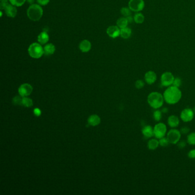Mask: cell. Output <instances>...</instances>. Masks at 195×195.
<instances>
[{
    "label": "cell",
    "mask_w": 195,
    "mask_h": 195,
    "mask_svg": "<svg viewBox=\"0 0 195 195\" xmlns=\"http://www.w3.org/2000/svg\"><path fill=\"white\" fill-rule=\"evenodd\" d=\"M164 101L170 105H174L180 100L182 97V93L179 88L174 85L168 87L164 91Z\"/></svg>",
    "instance_id": "obj_1"
},
{
    "label": "cell",
    "mask_w": 195,
    "mask_h": 195,
    "mask_svg": "<svg viewBox=\"0 0 195 195\" xmlns=\"http://www.w3.org/2000/svg\"><path fill=\"white\" fill-rule=\"evenodd\" d=\"M147 101L152 108L158 109L163 105L164 99L161 93L157 92H153L148 96Z\"/></svg>",
    "instance_id": "obj_2"
},
{
    "label": "cell",
    "mask_w": 195,
    "mask_h": 195,
    "mask_svg": "<svg viewBox=\"0 0 195 195\" xmlns=\"http://www.w3.org/2000/svg\"><path fill=\"white\" fill-rule=\"evenodd\" d=\"M43 15V10L40 5L32 4L27 10V15L29 19L33 21H39Z\"/></svg>",
    "instance_id": "obj_3"
},
{
    "label": "cell",
    "mask_w": 195,
    "mask_h": 195,
    "mask_svg": "<svg viewBox=\"0 0 195 195\" xmlns=\"http://www.w3.org/2000/svg\"><path fill=\"white\" fill-rule=\"evenodd\" d=\"M28 51L29 56L33 58H40L44 54L43 48L41 46V44L37 43L30 44Z\"/></svg>",
    "instance_id": "obj_4"
},
{
    "label": "cell",
    "mask_w": 195,
    "mask_h": 195,
    "mask_svg": "<svg viewBox=\"0 0 195 195\" xmlns=\"http://www.w3.org/2000/svg\"><path fill=\"white\" fill-rule=\"evenodd\" d=\"M154 136L156 138L160 139L166 136V125L163 123H157L153 128Z\"/></svg>",
    "instance_id": "obj_5"
},
{
    "label": "cell",
    "mask_w": 195,
    "mask_h": 195,
    "mask_svg": "<svg viewBox=\"0 0 195 195\" xmlns=\"http://www.w3.org/2000/svg\"><path fill=\"white\" fill-rule=\"evenodd\" d=\"M174 79V77L172 73L170 72H166L163 73L161 76V84L163 87H170L173 84Z\"/></svg>",
    "instance_id": "obj_6"
},
{
    "label": "cell",
    "mask_w": 195,
    "mask_h": 195,
    "mask_svg": "<svg viewBox=\"0 0 195 195\" xmlns=\"http://www.w3.org/2000/svg\"><path fill=\"white\" fill-rule=\"evenodd\" d=\"M128 7L130 10L135 12H140L145 7L144 0H130L128 3Z\"/></svg>",
    "instance_id": "obj_7"
},
{
    "label": "cell",
    "mask_w": 195,
    "mask_h": 195,
    "mask_svg": "<svg viewBox=\"0 0 195 195\" xmlns=\"http://www.w3.org/2000/svg\"><path fill=\"white\" fill-rule=\"evenodd\" d=\"M167 138L170 144H176L180 141L181 138V132L177 130L172 129L167 133Z\"/></svg>",
    "instance_id": "obj_8"
},
{
    "label": "cell",
    "mask_w": 195,
    "mask_h": 195,
    "mask_svg": "<svg viewBox=\"0 0 195 195\" xmlns=\"http://www.w3.org/2000/svg\"><path fill=\"white\" fill-rule=\"evenodd\" d=\"M195 112L192 109L185 108L181 112L180 117L182 121L185 123L191 121L194 117Z\"/></svg>",
    "instance_id": "obj_9"
},
{
    "label": "cell",
    "mask_w": 195,
    "mask_h": 195,
    "mask_svg": "<svg viewBox=\"0 0 195 195\" xmlns=\"http://www.w3.org/2000/svg\"><path fill=\"white\" fill-rule=\"evenodd\" d=\"M33 88L29 84H24L18 89V93L22 97L28 96L32 92Z\"/></svg>",
    "instance_id": "obj_10"
},
{
    "label": "cell",
    "mask_w": 195,
    "mask_h": 195,
    "mask_svg": "<svg viewBox=\"0 0 195 195\" xmlns=\"http://www.w3.org/2000/svg\"><path fill=\"white\" fill-rule=\"evenodd\" d=\"M107 33L110 37L115 38L120 36V28H119L117 26H110L107 30Z\"/></svg>",
    "instance_id": "obj_11"
},
{
    "label": "cell",
    "mask_w": 195,
    "mask_h": 195,
    "mask_svg": "<svg viewBox=\"0 0 195 195\" xmlns=\"http://www.w3.org/2000/svg\"><path fill=\"white\" fill-rule=\"evenodd\" d=\"M144 79L145 82L149 84L152 85L155 83L157 79L156 73L154 71H149L145 74Z\"/></svg>",
    "instance_id": "obj_12"
},
{
    "label": "cell",
    "mask_w": 195,
    "mask_h": 195,
    "mask_svg": "<svg viewBox=\"0 0 195 195\" xmlns=\"http://www.w3.org/2000/svg\"><path fill=\"white\" fill-rule=\"evenodd\" d=\"M5 12L6 15H7V17H11V18H14L16 15L17 14V10L16 7L12 4H8L5 7Z\"/></svg>",
    "instance_id": "obj_13"
},
{
    "label": "cell",
    "mask_w": 195,
    "mask_h": 195,
    "mask_svg": "<svg viewBox=\"0 0 195 195\" xmlns=\"http://www.w3.org/2000/svg\"><path fill=\"white\" fill-rule=\"evenodd\" d=\"M91 48H92V44L88 40H84L79 43V49L83 53L88 52L91 49Z\"/></svg>",
    "instance_id": "obj_14"
},
{
    "label": "cell",
    "mask_w": 195,
    "mask_h": 195,
    "mask_svg": "<svg viewBox=\"0 0 195 195\" xmlns=\"http://www.w3.org/2000/svg\"><path fill=\"white\" fill-rule=\"evenodd\" d=\"M179 123H180V120L177 116L171 115L168 118V124L169 126L172 128L177 127L179 125Z\"/></svg>",
    "instance_id": "obj_15"
},
{
    "label": "cell",
    "mask_w": 195,
    "mask_h": 195,
    "mask_svg": "<svg viewBox=\"0 0 195 195\" xmlns=\"http://www.w3.org/2000/svg\"><path fill=\"white\" fill-rule=\"evenodd\" d=\"M142 133L146 138H151L154 136L153 128L151 125H145L142 129Z\"/></svg>",
    "instance_id": "obj_16"
},
{
    "label": "cell",
    "mask_w": 195,
    "mask_h": 195,
    "mask_svg": "<svg viewBox=\"0 0 195 195\" xmlns=\"http://www.w3.org/2000/svg\"><path fill=\"white\" fill-rule=\"evenodd\" d=\"M37 40L38 43L44 45L47 43L49 40V36L47 32H41L37 37Z\"/></svg>",
    "instance_id": "obj_17"
},
{
    "label": "cell",
    "mask_w": 195,
    "mask_h": 195,
    "mask_svg": "<svg viewBox=\"0 0 195 195\" xmlns=\"http://www.w3.org/2000/svg\"><path fill=\"white\" fill-rule=\"evenodd\" d=\"M44 54L46 56H49L54 54L56 51V47L53 43H47L43 47Z\"/></svg>",
    "instance_id": "obj_18"
},
{
    "label": "cell",
    "mask_w": 195,
    "mask_h": 195,
    "mask_svg": "<svg viewBox=\"0 0 195 195\" xmlns=\"http://www.w3.org/2000/svg\"><path fill=\"white\" fill-rule=\"evenodd\" d=\"M159 145H160L159 141L156 138L151 139L150 140L148 141V144H147L148 148L150 150H152V151L158 148Z\"/></svg>",
    "instance_id": "obj_19"
},
{
    "label": "cell",
    "mask_w": 195,
    "mask_h": 195,
    "mask_svg": "<svg viewBox=\"0 0 195 195\" xmlns=\"http://www.w3.org/2000/svg\"><path fill=\"white\" fill-rule=\"evenodd\" d=\"M88 121L89 125L92 126H96L100 123V118L97 115H93L89 117Z\"/></svg>",
    "instance_id": "obj_20"
},
{
    "label": "cell",
    "mask_w": 195,
    "mask_h": 195,
    "mask_svg": "<svg viewBox=\"0 0 195 195\" xmlns=\"http://www.w3.org/2000/svg\"><path fill=\"white\" fill-rule=\"evenodd\" d=\"M131 35H132V30L130 28L125 27L124 28L120 29V36L124 39L129 38Z\"/></svg>",
    "instance_id": "obj_21"
},
{
    "label": "cell",
    "mask_w": 195,
    "mask_h": 195,
    "mask_svg": "<svg viewBox=\"0 0 195 195\" xmlns=\"http://www.w3.org/2000/svg\"><path fill=\"white\" fill-rule=\"evenodd\" d=\"M128 20L126 17H121L119 19L117 20V26L120 28V29H122V28H124L125 27H127V25L128 24Z\"/></svg>",
    "instance_id": "obj_22"
},
{
    "label": "cell",
    "mask_w": 195,
    "mask_h": 195,
    "mask_svg": "<svg viewBox=\"0 0 195 195\" xmlns=\"http://www.w3.org/2000/svg\"><path fill=\"white\" fill-rule=\"evenodd\" d=\"M133 18H134V21L136 24H143L144 21L145 17L141 13L137 12V13L134 15Z\"/></svg>",
    "instance_id": "obj_23"
},
{
    "label": "cell",
    "mask_w": 195,
    "mask_h": 195,
    "mask_svg": "<svg viewBox=\"0 0 195 195\" xmlns=\"http://www.w3.org/2000/svg\"><path fill=\"white\" fill-rule=\"evenodd\" d=\"M153 118L156 121H160L162 118V112L160 110L156 109L153 114Z\"/></svg>",
    "instance_id": "obj_24"
},
{
    "label": "cell",
    "mask_w": 195,
    "mask_h": 195,
    "mask_svg": "<svg viewBox=\"0 0 195 195\" xmlns=\"http://www.w3.org/2000/svg\"><path fill=\"white\" fill-rule=\"evenodd\" d=\"M11 4L15 5L16 7H20L22 6L26 0H9Z\"/></svg>",
    "instance_id": "obj_25"
},
{
    "label": "cell",
    "mask_w": 195,
    "mask_h": 195,
    "mask_svg": "<svg viewBox=\"0 0 195 195\" xmlns=\"http://www.w3.org/2000/svg\"><path fill=\"white\" fill-rule=\"evenodd\" d=\"M187 142L188 144L192 145H195V132H192L187 136Z\"/></svg>",
    "instance_id": "obj_26"
},
{
    "label": "cell",
    "mask_w": 195,
    "mask_h": 195,
    "mask_svg": "<svg viewBox=\"0 0 195 195\" xmlns=\"http://www.w3.org/2000/svg\"><path fill=\"white\" fill-rule=\"evenodd\" d=\"M131 10L130 7H124L121 9V13L124 17H127L131 15Z\"/></svg>",
    "instance_id": "obj_27"
},
{
    "label": "cell",
    "mask_w": 195,
    "mask_h": 195,
    "mask_svg": "<svg viewBox=\"0 0 195 195\" xmlns=\"http://www.w3.org/2000/svg\"><path fill=\"white\" fill-rule=\"evenodd\" d=\"M159 144L161 146H163V147H166L168 146L169 144H170L168 139L167 137H163L161 138H160L159 140Z\"/></svg>",
    "instance_id": "obj_28"
},
{
    "label": "cell",
    "mask_w": 195,
    "mask_h": 195,
    "mask_svg": "<svg viewBox=\"0 0 195 195\" xmlns=\"http://www.w3.org/2000/svg\"><path fill=\"white\" fill-rule=\"evenodd\" d=\"M22 104L26 107H30L33 105V101L29 98L24 97L22 99Z\"/></svg>",
    "instance_id": "obj_29"
},
{
    "label": "cell",
    "mask_w": 195,
    "mask_h": 195,
    "mask_svg": "<svg viewBox=\"0 0 195 195\" xmlns=\"http://www.w3.org/2000/svg\"><path fill=\"white\" fill-rule=\"evenodd\" d=\"M144 85V82L141 79H138L135 82V87L138 89L143 88Z\"/></svg>",
    "instance_id": "obj_30"
},
{
    "label": "cell",
    "mask_w": 195,
    "mask_h": 195,
    "mask_svg": "<svg viewBox=\"0 0 195 195\" xmlns=\"http://www.w3.org/2000/svg\"><path fill=\"white\" fill-rule=\"evenodd\" d=\"M181 83H182L181 79L179 77H176V78H174V79L172 85H174V87L179 88L181 85Z\"/></svg>",
    "instance_id": "obj_31"
},
{
    "label": "cell",
    "mask_w": 195,
    "mask_h": 195,
    "mask_svg": "<svg viewBox=\"0 0 195 195\" xmlns=\"http://www.w3.org/2000/svg\"><path fill=\"white\" fill-rule=\"evenodd\" d=\"M13 103L15 105H21L22 104V99L20 96H15L13 100Z\"/></svg>",
    "instance_id": "obj_32"
},
{
    "label": "cell",
    "mask_w": 195,
    "mask_h": 195,
    "mask_svg": "<svg viewBox=\"0 0 195 195\" xmlns=\"http://www.w3.org/2000/svg\"><path fill=\"white\" fill-rule=\"evenodd\" d=\"M9 0H0V8L1 10L5 9V7L8 4Z\"/></svg>",
    "instance_id": "obj_33"
},
{
    "label": "cell",
    "mask_w": 195,
    "mask_h": 195,
    "mask_svg": "<svg viewBox=\"0 0 195 195\" xmlns=\"http://www.w3.org/2000/svg\"><path fill=\"white\" fill-rule=\"evenodd\" d=\"M37 1L39 5H42V6H45L49 4L50 0H37Z\"/></svg>",
    "instance_id": "obj_34"
},
{
    "label": "cell",
    "mask_w": 195,
    "mask_h": 195,
    "mask_svg": "<svg viewBox=\"0 0 195 195\" xmlns=\"http://www.w3.org/2000/svg\"><path fill=\"white\" fill-rule=\"evenodd\" d=\"M188 156L190 159H195V149H192L188 152Z\"/></svg>",
    "instance_id": "obj_35"
},
{
    "label": "cell",
    "mask_w": 195,
    "mask_h": 195,
    "mask_svg": "<svg viewBox=\"0 0 195 195\" xmlns=\"http://www.w3.org/2000/svg\"><path fill=\"white\" fill-rule=\"evenodd\" d=\"M177 146L180 148V149H182L184 147H185L186 146V143L184 141H179L177 143Z\"/></svg>",
    "instance_id": "obj_36"
},
{
    "label": "cell",
    "mask_w": 195,
    "mask_h": 195,
    "mask_svg": "<svg viewBox=\"0 0 195 195\" xmlns=\"http://www.w3.org/2000/svg\"><path fill=\"white\" fill-rule=\"evenodd\" d=\"M190 129L187 127H184L181 128L180 130V132L182 134H187L189 132Z\"/></svg>",
    "instance_id": "obj_37"
},
{
    "label": "cell",
    "mask_w": 195,
    "mask_h": 195,
    "mask_svg": "<svg viewBox=\"0 0 195 195\" xmlns=\"http://www.w3.org/2000/svg\"><path fill=\"white\" fill-rule=\"evenodd\" d=\"M34 113L37 116H40L41 115V110L39 109L36 108L34 110Z\"/></svg>",
    "instance_id": "obj_38"
},
{
    "label": "cell",
    "mask_w": 195,
    "mask_h": 195,
    "mask_svg": "<svg viewBox=\"0 0 195 195\" xmlns=\"http://www.w3.org/2000/svg\"><path fill=\"white\" fill-rule=\"evenodd\" d=\"M126 18H127L128 21L129 23H130V22H132L133 21H134V18H133L131 15H130V16H128V17H126Z\"/></svg>",
    "instance_id": "obj_39"
},
{
    "label": "cell",
    "mask_w": 195,
    "mask_h": 195,
    "mask_svg": "<svg viewBox=\"0 0 195 195\" xmlns=\"http://www.w3.org/2000/svg\"><path fill=\"white\" fill-rule=\"evenodd\" d=\"M161 112H162V113H168V109L166 108H164L162 109Z\"/></svg>",
    "instance_id": "obj_40"
},
{
    "label": "cell",
    "mask_w": 195,
    "mask_h": 195,
    "mask_svg": "<svg viewBox=\"0 0 195 195\" xmlns=\"http://www.w3.org/2000/svg\"><path fill=\"white\" fill-rule=\"evenodd\" d=\"M26 1L29 3V4L32 5V4H34V2H35V0H26Z\"/></svg>",
    "instance_id": "obj_41"
},
{
    "label": "cell",
    "mask_w": 195,
    "mask_h": 195,
    "mask_svg": "<svg viewBox=\"0 0 195 195\" xmlns=\"http://www.w3.org/2000/svg\"><path fill=\"white\" fill-rule=\"evenodd\" d=\"M194 112L195 113V107H194Z\"/></svg>",
    "instance_id": "obj_42"
}]
</instances>
